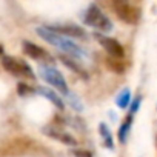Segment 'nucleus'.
<instances>
[{"label":"nucleus","mask_w":157,"mask_h":157,"mask_svg":"<svg viewBox=\"0 0 157 157\" xmlns=\"http://www.w3.org/2000/svg\"><path fill=\"white\" fill-rule=\"evenodd\" d=\"M75 154V157H93L90 152H86V151H75L74 152Z\"/></svg>","instance_id":"dca6fc26"},{"label":"nucleus","mask_w":157,"mask_h":157,"mask_svg":"<svg viewBox=\"0 0 157 157\" xmlns=\"http://www.w3.org/2000/svg\"><path fill=\"white\" fill-rule=\"evenodd\" d=\"M23 51H25L26 56H29V57L34 59V60H51V56H49L43 48H40V46L36 45V43L23 42Z\"/></svg>","instance_id":"0eeeda50"},{"label":"nucleus","mask_w":157,"mask_h":157,"mask_svg":"<svg viewBox=\"0 0 157 157\" xmlns=\"http://www.w3.org/2000/svg\"><path fill=\"white\" fill-rule=\"evenodd\" d=\"M45 131V134H48L49 137H52V139H56V140H59V142H62V143H65V145H69V146H75V139L71 136V134H68V132H65V131H60V129H57V128H45L43 129Z\"/></svg>","instance_id":"6e6552de"},{"label":"nucleus","mask_w":157,"mask_h":157,"mask_svg":"<svg viewBox=\"0 0 157 157\" xmlns=\"http://www.w3.org/2000/svg\"><path fill=\"white\" fill-rule=\"evenodd\" d=\"M129 102H131V93H129V90H123V91H120L119 94H117V97H116V103H117V106L119 108H126L128 105H129Z\"/></svg>","instance_id":"ddd939ff"},{"label":"nucleus","mask_w":157,"mask_h":157,"mask_svg":"<svg viewBox=\"0 0 157 157\" xmlns=\"http://www.w3.org/2000/svg\"><path fill=\"white\" fill-rule=\"evenodd\" d=\"M132 117H134V114L129 113V114L126 116V119L122 122L120 128H119L117 136H119V140H120L122 143H125L126 139H128V136H129V129H131V125H132Z\"/></svg>","instance_id":"9d476101"},{"label":"nucleus","mask_w":157,"mask_h":157,"mask_svg":"<svg viewBox=\"0 0 157 157\" xmlns=\"http://www.w3.org/2000/svg\"><path fill=\"white\" fill-rule=\"evenodd\" d=\"M39 74L40 77L43 78V80L54 86L57 91H60L62 94H69V90H68V85H66V80H65V77L60 74V71H57L56 68L52 66H48V65H43L39 68Z\"/></svg>","instance_id":"7ed1b4c3"},{"label":"nucleus","mask_w":157,"mask_h":157,"mask_svg":"<svg viewBox=\"0 0 157 157\" xmlns=\"http://www.w3.org/2000/svg\"><path fill=\"white\" fill-rule=\"evenodd\" d=\"M37 34H39L45 42H48V43H51V45L60 48L62 51H65L68 56H72V57H83V56H86V52H85L80 46L75 45V43L72 42V39H69V37H66V36H62V34L52 31V29L48 28V26H40V28H37Z\"/></svg>","instance_id":"f257e3e1"},{"label":"nucleus","mask_w":157,"mask_h":157,"mask_svg":"<svg viewBox=\"0 0 157 157\" xmlns=\"http://www.w3.org/2000/svg\"><path fill=\"white\" fill-rule=\"evenodd\" d=\"M36 91H37L39 94L45 96V97H46V99H48V100H49V102H51V103H52L56 108H59L60 111L65 108V103H63V100H62V99H60V97H59V96H57V94H56L52 90H49V88H45V86H39Z\"/></svg>","instance_id":"1a4fd4ad"},{"label":"nucleus","mask_w":157,"mask_h":157,"mask_svg":"<svg viewBox=\"0 0 157 157\" xmlns=\"http://www.w3.org/2000/svg\"><path fill=\"white\" fill-rule=\"evenodd\" d=\"M3 52V49H2V46H0V54H2Z\"/></svg>","instance_id":"f3484780"},{"label":"nucleus","mask_w":157,"mask_h":157,"mask_svg":"<svg viewBox=\"0 0 157 157\" xmlns=\"http://www.w3.org/2000/svg\"><path fill=\"white\" fill-rule=\"evenodd\" d=\"M96 40L102 45V48L114 59H122L125 56V49L123 46L113 37H108L105 34H100V33H96Z\"/></svg>","instance_id":"39448f33"},{"label":"nucleus","mask_w":157,"mask_h":157,"mask_svg":"<svg viewBox=\"0 0 157 157\" xmlns=\"http://www.w3.org/2000/svg\"><path fill=\"white\" fill-rule=\"evenodd\" d=\"M2 65L3 68L14 74V75H25V77H29V78H34V72L33 69L29 68L28 63H25L23 60H19L16 57H11V56H5L2 59Z\"/></svg>","instance_id":"20e7f679"},{"label":"nucleus","mask_w":157,"mask_h":157,"mask_svg":"<svg viewBox=\"0 0 157 157\" xmlns=\"http://www.w3.org/2000/svg\"><path fill=\"white\" fill-rule=\"evenodd\" d=\"M100 134H102V139H103V143H105V146L106 148H109V149H113L114 148V142H113V136H111V131H109V128L105 125V123H100Z\"/></svg>","instance_id":"f8f14e48"},{"label":"nucleus","mask_w":157,"mask_h":157,"mask_svg":"<svg viewBox=\"0 0 157 157\" xmlns=\"http://www.w3.org/2000/svg\"><path fill=\"white\" fill-rule=\"evenodd\" d=\"M48 28H51L52 31H56L62 36L72 37V39H85L86 37L85 29L80 28L78 25H52V26H48Z\"/></svg>","instance_id":"423d86ee"},{"label":"nucleus","mask_w":157,"mask_h":157,"mask_svg":"<svg viewBox=\"0 0 157 157\" xmlns=\"http://www.w3.org/2000/svg\"><path fill=\"white\" fill-rule=\"evenodd\" d=\"M83 22H85L86 25H90V26H93V28L102 31V33H109V31L113 29L111 20L100 11V8H99L97 5H91V6L86 10V13H85V16H83Z\"/></svg>","instance_id":"f03ea898"},{"label":"nucleus","mask_w":157,"mask_h":157,"mask_svg":"<svg viewBox=\"0 0 157 157\" xmlns=\"http://www.w3.org/2000/svg\"><path fill=\"white\" fill-rule=\"evenodd\" d=\"M60 60L63 62V65H66V66H68V68H71L72 71L78 72L82 77H86V71H83L80 66H78V65L72 60V56H65V54H62V56H60Z\"/></svg>","instance_id":"9b49d317"},{"label":"nucleus","mask_w":157,"mask_h":157,"mask_svg":"<svg viewBox=\"0 0 157 157\" xmlns=\"http://www.w3.org/2000/svg\"><path fill=\"white\" fill-rule=\"evenodd\" d=\"M28 93H31L29 86L25 85V83H20V85H19V94H20V96H25V94H28Z\"/></svg>","instance_id":"2eb2a0df"},{"label":"nucleus","mask_w":157,"mask_h":157,"mask_svg":"<svg viewBox=\"0 0 157 157\" xmlns=\"http://www.w3.org/2000/svg\"><path fill=\"white\" fill-rule=\"evenodd\" d=\"M68 96V102H69V105L74 108V109H77V111H82V103L80 102H78V99L74 96V94H66Z\"/></svg>","instance_id":"4468645a"}]
</instances>
